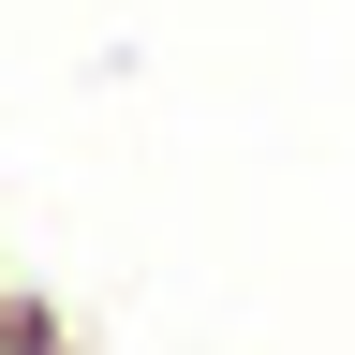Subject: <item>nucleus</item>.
<instances>
[{"label": "nucleus", "mask_w": 355, "mask_h": 355, "mask_svg": "<svg viewBox=\"0 0 355 355\" xmlns=\"http://www.w3.org/2000/svg\"><path fill=\"white\" fill-rule=\"evenodd\" d=\"M0 355H89V340H74V311L44 282H0Z\"/></svg>", "instance_id": "f257e3e1"}, {"label": "nucleus", "mask_w": 355, "mask_h": 355, "mask_svg": "<svg viewBox=\"0 0 355 355\" xmlns=\"http://www.w3.org/2000/svg\"><path fill=\"white\" fill-rule=\"evenodd\" d=\"M0 282H15V266H0Z\"/></svg>", "instance_id": "f03ea898"}]
</instances>
